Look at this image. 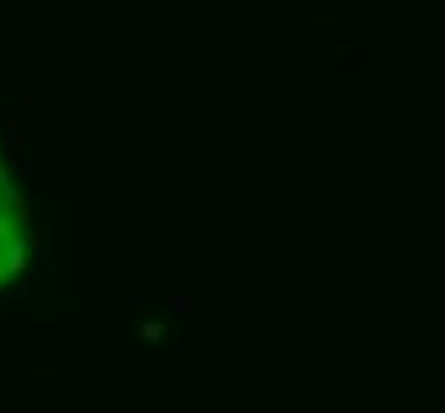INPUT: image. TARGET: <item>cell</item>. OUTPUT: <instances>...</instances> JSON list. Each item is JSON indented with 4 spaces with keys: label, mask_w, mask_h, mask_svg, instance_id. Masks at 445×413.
Masks as SVG:
<instances>
[{
    "label": "cell",
    "mask_w": 445,
    "mask_h": 413,
    "mask_svg": "<svg viewBox=\"0 0 445 413\" xmlns=\"http://www.w3.org/2000/svg\"><path fill=\"white\" fill-rule=\"evenodd\" d=\"M26 270V245L23 242H10V248H6V267H3V276H16Z\"/></svg>",
    "instance_id": "cell-1"
},
{
    "label": "cell",
    "mask_w": 445,
    "mask_h": 413,
    "mask_svg": "<svg viewBox=\"0 0 445 413\" xmlns=\"http://www.w3.org/2000/svg\"><path fill=\"white\" fill-rule=\"evenodd\" d=\"M159 330H163L159 324H146V330H143V334H146V337H159Z\"/></svg>",
    "instance_id": "cell-2"
}]
</instances>
